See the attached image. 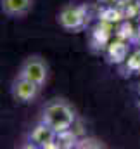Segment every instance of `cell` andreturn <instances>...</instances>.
Wrapping results in <instances>:
<instances>
[{
	"mask_svg": "<svg viewBox=\"0 0 140 149\" xmlns=\"http://www.w3.org/2000/svg\"><path fill=\"white\" fill-rule=\"evenodd\" d=\"M35 0H0V10L10 19H23L33 10Z\"/></svg>",
	"mask_w": 140,
	"mask_h": 149,
	"instance_id": "8992f818",
	"label": "cell"
},
{
	"mask_svg": "<svg viewBox=\"0 0 140 149\" xmlns=\"http://www.w3.org/2000/svg\"><path fill=\"white\" fill-rule=\"evenodd\" d=\"M17 74L35 81L36 85H40L43 88L45 83L49 81V76H50V66H49V63H47V59L43 56L31 54V56L23 59V63L19 64Z\"/></svg>",
	"mask_w": 140,
	"mask_h": 149,
	"instance_id": "7a4b0ae2",
	"label": "cell"
},
{
	"mask_svg": "<svg viewBox=\"0 0 140 149\" xmlns=\"http://www.w3.org/2000/svg\"><path fill=\"white\" fill-rule=\"evenodd\" d=\"M74 148H105V144H102V141H99V139H92V137H88V139L76 141Z\"/></svg>",
	"mask_w": 140,
	"mask_h": 149,
	"instance_id": "9c48e42d",
	"label": "cell"
},
{
	"mask_svg": "<svg viewBox=\"0 0 140 149\" xmlns=\"http://www.w3.org/2000/svg\"><path fill=\"white\" fill-rule=\"evenodd\" d=\"M125 66L130 71H140V50H135L133 54L128 56V59L125 61Z\"/></svg>",
	"mask_w": 140,
	"mask_h": 149,
	"instance_id": "ba28073f",
	"label": "cell"
},
{
	"mask_svg": "<svg viewBox=\"0 0 140 149\" xmlns=\"http://www.w3.org/2000/svg\"><path fill=\"white\" fill-rule=\"evenodd\" d=\"M128 47L125 42H111L107 45V59L109 63L114 64H125V61L128 59Z\"/></svg>",
	"mask_w": 140,
	"mask_h": 149,
	"instance_id": "52a82bcc",
	"label": "cell"
},
{
	"mask_svg": "<svg viewBox=\"0 0 140 149\" xmlns=\"http://www.w3.org/2000/svg\"><path fill=\"white\" fill-rule=\"evenodd\" d=\"M42 87L36 85L35 81L21 76L16 73V76L10 81V97L17 102V104H31L33 101L38 99Z\"/></svg>",
	"mask_w": 140,
	"mask_h": 149,
	"instance_id": "277c9868",
	"label": "cell"
},
{
	"mask_svg": "<svg viewBox=\"0 0 140 149\" xmlns=\"http://www.w3.org/2000/svg\"><path fill=\"white\" fill-rule=\"evenodd\" d=\"M42 121L50 125L57 134L68 132L76 121V111L62 97H54L42 108Z\"/></svg>",
	"mask_w": 140,
	"mask_h": 149,
	"instance_id": "6da1fadb",
	"label": "cell"
},
{
	"mask_svg": "<svg viewBox=\"0 0 140 149\" xmlns=\"http://www.w3.org/2000/svg\"><path fill=\"white\" fill-rule=\"evenodd\" d=\"M57 24L68 31L78 33L87 26V9L78 3H66L57 12Z\"/></svg>",
	"mask_w": 140,
	"mask_h": 149,
	"instance_id": "3957f363",
	"label": "cell"
},
{
	"mask_svg": "<svg viewBox=\"0 0 140 149\" xmlns=\"http://www.w3.org/2000/svg\"><path fill=\"white\" fill-rule=\"evenodd\" d=\"M57 141V132L47 125L45 121H38L35 127H31V130L28 132V142L33 148H40V149H47V148H54Z\"/></svg>",
	"mask_w": 140,
	"mask_h": 149,
	"instance_id": "5b68a950",
	"label": "cell"
}]
</instances>
